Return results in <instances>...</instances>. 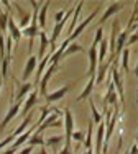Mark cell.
Wrapping results in <instances>:
<instances>
[{
	"mask_svg": "<svg viewBox=\"0 0 138 154\" xmlns=\"http://www.w3.org/2000/svg\"><path fill=\"white\" fill-rule=\"evenodd\" d=\"M108 74H110L112 84H114V87H115V92L118 95V102H120V105L123 107V103H125V94H123V77L120 74V71H118V59H115L110 64Z\"/></svg>",
	"mask_w": 138,
	"mask_h": 154,
	"instance_id": "6da1fadb",
	"label": "cell"
},
{
	"mask_svg": "<svg viewBox=\"0 0 138 154\" xmlns=\"http://www.w3.org/2000/svg\"><path fill=\"white\" fill-rule=\"evenodd\" d=\"M63 113H64V130H66V134H64V148L71 149L72 133H74V118H72V113L69 108H64Z\"/></svg>",
	"mask_w": 138,
	"mask_h": 154,
	"instance_id": "7a4b0ae2",
	"label": "cell"
},
{
	"mask_svg": "<svg viewBox=\"0 0 138 154\" xmlns=\"http://www.w3.org/2000/svg\"><path fill=\"white\" fill-rule=\"evenodd\" d=\"M59 69V64H49V67H48V71H45V74L41 75V79H39V84H38V92L45 97L46 94H48V84H49V80H51V77L53 74Z\"/></svg>",
	"mask_w": 138,
	"mask_h": 154,
	"instance_id": "3957f363",
	"label": "cell"
},
{
	"mask_svg": "<svg viewBox=\"0 0 138 154\" xmlns=\"http://www.w3.org/2000/svg\"><path fill=\"white\" fill-rule=\"evenodd\" d=\"M99 10H100V7H97V8L94 10V12L90 13L89 17H87V18H84V20H82V23H77V26L74 28V31H72L71 35L67 36V39H69V41H71V43H74V39L77 38V36H81V33L84 31L86 28H87V26H89V25H90V21H92L94 18L97 17V13H99Z\"/></svg>",
	"mask_w": 138,
	"mask_h": 154,
	"instance_id": "277c9868",
	"label": "cell"
},
{
	"mask_svg": "<svg viewBox=\"0 0 138 154\" xmlns=\"http://www.w3.org/2000/svg\"><path fill=\"white\" fill-rule=\"evenodd\" d=\"M13 80L18 84V90H17V94H13L12 102H23L25 98L28 97V94H30L31 90L35 89V84H31V82H23V84H20V82L15 79V77H13Z\"/></svg>",
	"mask_w": 138,
	"mask_h": 154,
	"instance_id": "5b68a950",
	"label": "cell"
},
{
	"mask_svg": "<svg viewBox=\"0 0 138 154\" xmlns=\"http://www.w3.org/2000/svg\"><path fill=\"white\" fill-rule=\"evenodd\" d=\"M21 103L23 102H10V107H8V112H7L5 118L2 120V123H0V131H3L7 128V125L12 122L13 118L20 113V108H21Z\"/></svg>",
	"mask_w": 138,
	"mask_h": 154,
	"instance_id": "8992f818",
	"label": "cell"
},
{
	"mask_svg": "<svg viewBox=\"0 0 138 154\" xmlns=\"http://www.w3.org/2000/svg\"><path fill=\"white\" fill-rule=\"evenodd\" d=\"M38 100H39V92H38V87H35V89L31 90L30 94H28V97H27V100H25L23 108H21V112H20V113L27 116L28 113L31 112V108H33L36 103H38Z\"/></svg>",
	"mask_w": 138,
	"mask_h": 154,
	"instance_id": "52a82bcc",
	"label": "cell"
},
{
	"mask_svg": "<svg viewBox=\"0 0 138 154\" xmlns=\"http://www.w3.org/2000/svg\"><path fill=\"white\" fill-rule=\"evenodd\" d=\"M123 7H125V2H114V3H110V5L107 7V10L104 12V15L100 17V20H99V26H102V25L108 20V18H112L114 15H117V13L123 8Z\"/></svg>",
	"mask_w": 138,
	"mask_h": 154,
	"instance_id": "ba28073f",
	"label": "cell"
},
{
	"mask_svg": "<svg viewBox=\"0 0 138 154\" xmlns=\"http://www.w3.org/2000/svg\"><path fill=\"white\" fill-rule=\"evenodd\" d=\"M69 89H71V85H69V84H66V85H63L61 89L54 90V92H51V94H46V95H45L46 105L49 107L51 103H54V102H58V100H61V98H64V97H66V94L69 92Z\"/></svg>",
	"mask_w": 138,
	"mask_h": 154,
	"instance_id": "9c48e42d",
	"label": "cell"
},
{
	"mask_svg": "<svg viewBox=\"0 0 138 154\" xmlns=\"http://www.w3.org/2000/svg\"><path fill=\"white\" fill-rule=\"evenodd\" d=\"M87 57H89V69H87L86 77H92V75H96L97 66H99V62H97V48H89Z\"/></svg>",
	"mask_w": 138,
	"mask_h": 154,
	"instance_id": "30bf717a",
	"label": "cell"
},
{
	"mask_svg": "<svg viewBox=\"0 0 138 154\" xmlns=\"http://www.w3.org/2000/svg\"><path fill=\"white\" fill-rule=\"evenodd\" d=\"M7 30H8V35H10V38H12V41L15 43V45H20V41H21V30L18 28V25L15 23V20H13L12 17H8Z\"/></svg>",
	"mask_w": 138,
	"mask_h": 154,
	"instance_id": "8fae6325",
	"label": "cell"
},
{
	"mask_svg": "<svg viewBox=\"0 0 138 154\" xmlns=\"http://www.w3.org/2000/svg\"><path fill=\"white\" fill-rule=\"evenodd\" d=\"M61 113H63V112H61L59 108H53V113H51V115H49L48 118L45 120V122H43V125H39V126L36 128V133L41 134V131H45V130H48V128H51V125L56 122V120H59Z\"/></svg>",
	"mask_w": 138,
	"mask_h": 154,
	"instance_id": "7c38bea8",
	"label": "cell"
},
{
	"mask_svg": "<svg viewBox=\"0 0 138 154\" xmlns=\"http://www.w3.org/2000/svg\"><path fill=\"white\" fill-rule=\"evenodd\" d=\"M35 130H36V126H35V125H31V126L28 128V130L25 131L23 134H20L18 138H15V141L12 143V146H10V148H12V149H20V148H21V144H25V143H27L28 139H30V136L33 134V131H35Z\"/></svg>",
	"mask_w": 138,
	"mask_h": 154,
	"instance_id": "4fadbf2b",
	"label": "cell"
},
{
	"mask_svg": "<svg viewBox=\"0 0 138 154\" xmlns=\"http://www.w3.org/2000/svg\"><path fill=\"white\" fill-rule=\"evenodd\" d=\"M36 66H38V57H36V56H30V57H28V61H27V64H25L23 75H21L23 82H27L28 77H30V75L36 71Z\"/></svg>",
	"mask_w": 138,
	"mask_h": 154,
	"instance_id": "5bb4252c",
	"label": "cell"
},
{
	"mask_svg": "<svg viewBox=\"0 0 138 154\" xmlns=\"http://www.w3.org/2000/svg\"><path fill=\"white\" fill-rule=\"evenodd\" d=\"M104 136H105V122H102L99 125V128H97V133H96V149H94V152H96V154H102Z\"/></svg>",
	"mask_w": 138,
	"mask_h": 154,
	"instance_id": "9a60e30c",
	"label": "cell"
},
{
	"mask_svg": "<svg viewBox=\"0 0 138 154\" xmlns=\"http://www.w3.org/2000/svg\"><path fill=\"white\" fill-rule=\"evenodd\" d=\"M38 33H39L38 25H30L28 28L21 30V36H27L28 41H30V45H28V51H31V48H33V39H35V36H38Z\"/></svg>",
	"mask_w": 138,
	"mask_h": 154,
	"instance_id": "2e32d148",
	"label": "cell"
},
{
	"mask_svg": "<svg viewBox=\"0 0 138 154\" xmlns=\"http://www.w3.org/2000/svg\"><path fill=\"white\" fill-rule=\"evenodd\" d=\"M49 0L41 3L39 7V13H38V28H45L46 26V17H48V8H49Z\"/></svg>",
	"mask_w": 138,
	"mask_h": 154,
	"instance_id": "e0dca14e",
	"label": "cell"
},
{
	"mask_svg": "<svg viewBox=\"0 0 138 154\" xmlns=\"http://www.w3.org/2000/svg\"><path fill=\"white\" fill-rule=\"evenodd\" d=\"M31 120H33V116H31V113H28V115L25 116V120H23V122H21L20 125H18V126H17V130L13 131L12 134H13V136H15V138H18V136H20V134H23L25 131L28 130V126H30V125H31Z\"/></svg>",
	"mask_w": 138,
	"mask_h": 154,
	"instance_id": "ac0fdd59",
	"label": "cell"
},
{
	"mask_svg": "<svg viewBox=\"0 0 138 154\" xmlns=\"http://www.w3.org/2000/svg\"><path fill=\"white\" fill-rule=\"evenodd\" d=\"M38 36H39V54L38 56L43 59V57L46 56V49H48V46H49V39H48L46 31H39Z\"/></svg>",
	"mask_w": 138,
	"mask_h": 154,
	"instance_id": "d6986e66",
	"label": "cell"
},
{
	"mask_svg": "<svg viewBox=\"0 0 138 154\" xmlns=\"http://www.w3.org/2000/svg\"><path fill=\"white\" fill-rule=\"evenodd\" d=\"M94 87H96V75L89 77V84L84 87V90H82L81 95L77 97V102H82V100H86V98H89V95H90V92H92Z\"/></svg>",
	"mask_w": 138,
	"mask_h": 154,
	"instance_id": "ffe728a7",
	"label": "cell"
},
{
	"mask_svg": "<svg viewBox=\"0 0 138 154\" xmlns=\"http://www.w3.org/2000/svg\"><path fill=\"white\" fill-rule=\"evenodd\" d=\"M76 53H84V48H82L79 43H71L66 49H64V53H63V56H61V59H64V57H69V56H72V54H76Z\"/></svg>",
	"mask_w": 138,
	"mask_h": 154,
	"instance_id": "44dd1931",
	"label": "cell"
},
{
	"mask_svg": "<svg viewBox=\"0 0 138 154\" xmlns=\"http://www.w3.org/2000/svg\"><path fill=\"white\" fill-rule=\"evenodd\" d=\"M107 53H108V41L107 39H102V41H100V49L97 51V62H99V64L105 62Z\"/></svg>",
	"mask_w": 138,
	"mask_h": 154,
	"instance_id": "7402d4cb",
	"label": "cell"
},
{
	"mask_svg": "<svg viewBox=\"0 0 138 154\" xmlns=\"http://www.w3.org/2000/svg\"><path fill=\"white\" fill-rule=\"evenodd\" d=\"M89 105H90V112H92V122H94V125H100L104 122V116H102V113L97 110V107H96V102L90 98L89 100Z\"/></svg>",
	"mask_w": 138,
	"mask_h": 154,
	"instance_id": "603a6c76",
	"label": "cell"
},
{
	"mask_svg": "<svg viewBox=\"0 0 138 154\" xmlns=\"http://www.w3.org/2000/svg\"><path fill=\"white\" fill-rule=\"evenodd\" d=\"M82 5H84V2H77V3H76V12H74V17H72V20H71V26H69V30H67L69 35H71V33L74 31V28L77 26V20H79V13H81Z\"/></svg>",
	"mask_w": 138,
	"mask_h": 154,
	"instance_id": "cb8c5ba5",
	"label": "cell"
},
{
	"mask_svg": "<svg viewBox=\"0 0 138 154\" xmlns=\"http://www.w3.org/2000/svg\"><path fill=\"white\" fill-rule=\"evenodd\" d=\"M120 61H122V69H123V72H127L128 74L130 72V66H128V62H130V49L128 48H125V49L120 53Z\"/></svg>",
	"mask_w": 138,
	"mask_h": 154,
	"instance_id": "d4e9b609",
	"label": "cell"
},
{
	"mask_svg": "<svg viewBox=\"0 0 138 154\" xmlns=\"http://www.w3.org/2000/svg\"><path fill=\"white\" fill-rule=\"evenodd\" d=\"M63 143H64V136H51L45 139V146H48L51 149H58V146L63 144Z\"/></svg>",
	"mask_w": 138,
	"mask_h": 154,
	"instance_id": "484cf974",
	"label": "cell"
},
{
	"mask_svg": "<svg viewBox=\"0 0 138 154\" xmlns=\"http://www.w3.org/2000/svg\"><path fill=\"white\" fill-rule=\"evenodd\" d=\"M39 112H41V115H39V118H38V122L35 123V126L38 128L39 125H43V122H45L46 118H48L49 115H51V112H53V108H49L48 105H45V107H41L39 108Z\"/></svg>",
	"mask_w": 138,
	"mask_h": 154,
	"instance_id": "4316f807",
	"label": "cell"
},
{
	"mask_svg": "<svg viewBox=\"0 0 138 154\" xmlns=\"http://www.w3.org/2000/svg\"><path fill=\"white\" fill-rule=\"evenodd\" d=\"M28 146H45V138L41 136V134H38V133H35V134H31L30 139H28Z\"/></svg>",
	"mask_w": 138,
	"mask_h": 154,
	"instance_id": "83f0119b",
	"label": "cell"
},
{
	"mask_svg": "<svg viewBox=\"0 0 138 154\" xmlns=\"http://www.w3.org/2000/svg\"><path fill=\"white\" fill-rule=\"evenodd\" d=\"M8 12H2L0 10V30H2V33L7 31V25H8Z\"/></svg>",
	"mask_w": 138,
	"mask_h": 154,
	"instance_id": "f1b7e54d",
	"label": "cell"
},
{
	"mask_svg": "<svg viewBox=\"0 0 138 154\" xmlns=\"http://www.w3.org/2000/svg\"><path fill=\"white\" fill-rule=\"evenodd\" d=\"M102 39H104V28H102V26H97V30H96V38H94L92 46H90V48H97V45H99Z\"/></svg>",
	"mask_w": 138,
	"mask_h": 154,
	"instance_id": "f546056e",
	"label": "cell"
},
{
	"mask_svg": "<svg viewBox=\"0 0 138 154\" xmlns=\"http://www.w3.org/2000/svg\"><path fill=\"white\" fill-rule=\"evenodd\" d=\"M15 141V136L13 134H10V136H7L3 141H0V149H3V148H7V146H12V143Z\"/></svg>",
	"mask_w": 138,
	"mask_h": 154,
	"instance_id": "4dcf8cb0",
	"label": "cell"
},
{
	"mask_svg": "<svg viewBox=\"0 0 138 154\" xmlns=\"http://www.w3.org/2000/svg\"><path fill=\"white\" fill-rule=\"evenodd\" d=\"M5 57V35H0V61Z\"/></svg>",
	"mask_w": 138,
	"mask_h": 154,
	"instance_id": "1f68e13d",
	"label": "cell"
},
{
	"mask_svg": "<svg viewBox=\"0 0 138 154\" xmlns=\"http://www.w3.org/2000/svg\"><path fill=\"white\" fill-rule=\"evenodd\" d=\"M72 138H74V141H84L86 139V134H84V131H74L72 133Z\"/></svg>",
	"mask_w": 138,
	"mask_h": 154,
	"instance_id": "d6a6232c",
	"label": "cell"
},
{
	"mask_svg": "<svg viewBox=\"0 0 138 154\" xmlns=\"http://www.w3.org/2000/svg\"><path fill=\"white\" fill-rule=\"evenodd\" d=\"M64 15H66V10H59V12H56V15H54V21L59 23V21L64 18Z\"/></svg>",
	"mask_w": 138,
	"mask_h": 154,
	"instance_id": "836d02e7",
	"label": "cell"
},
{
	"mask_svg": "<svg viewBox=\"0 0 138 154\" xmlns=\"http://www.w3.org/2000/svg\"><path fill=\"white\" fill-rule=\"evenodd\" d=\"M33 146H27V148H21V151L20 152H17V154H31L33 152Z\"/></svg>",
	"mask_w": 138,
	"mask_h": 154,
	"instance_id": "e575fe53",
	"label": "cell"
},
{
	"mask_svg": "<svg viewBox=\"0 0 138 154\" xmlns=\"http://www.w3.org/2000/svg\"><path fill=\"white\" fill-rule=\"evenodd\" d=\"M128 154H138V146H136V144H133L132 148H130V151H128Z\"/></svg>",
	"mask_w": 138,
	"mask_h": 154,
	"instance_id": "d590c367",
	"label": "cell"
},
{
	"mask_svg": "<svg viewBox=\"0 0 138 154\" xmlns=\"http://www.w3.org/2000/svg\"><path fill=\"white\" fill-rule=\"evenodd\" d=\"M61 126H63V122H61V120H56V122L51 125V128H61Z\"/></svg>",
	"mask_w": 138,
	"mask_h": 154,
	"instance_id": "8d00e7d4",
	"label": "cell"
},
{
	"mask_svg": "<svg viewBox=\"0 0 138 154\" xmlns=\"http://www.w3.org/2000/svg\"><path fill=\"white\" fill-rule=\"evenodd\" d=\"M58 154H72V151H71L69 148H63V149H61V151L58 152Z\"/></svg>",
	"mask_w": 138,
	"mask_h": 154,
	"instance_id": "74e56055",
	"label": "cell"
},
{
	"mask_svg": "<svg viewBox=\"0 0 138 154\" xmlns=\"http://www.w3.org/2000/svg\"><path fill=\"white\" fill-rule=\"evenodd\" d=\"M15 151H17V149H12V148H8L7 151H3L2 154H15Z\"/></svg>",
	"mask_w": 138,
	"mask_h": 154,
	"instance_id": "f35d334b",
	"label": "cell"
},
{
	"mask_svg": "<svg viewBox=\"0 0 138 154\" xmlns=\"http://www.w3.org/2000/svg\"><path fill=\"white\" fill-rule=\"evenodd\" d=\"M84 154H94V149H87V151Z\"/></svg>",
	"mask_w": 138,
	"mask_h": 154,
	"instance_id": "ab89813d",
	"label": "cell"
},
{
	"mask_svg": "<svg viewBox=\"0 0 138 154\" xmlns=\"http://www.w3.org/2000/svg\"><path fill=\"white\" fill-rule=\"evenodd\" d=\"M133 72H135V75L138 77V62H136V67H135V71H133Z\"/></svg>",
	"mask_w": 138,
	"mask_h": 154,
	"instance_id": "60d3db41",
	"label": "cell"
},
{
	"mask_svg": "<svg viewBox=\"0 0 138 154\" xmlns=\"http://www.w3.org/2000/svg\"><path fill=\"white\" fill-rule=\"evenodd\" d=\"M38 154H48V152H46V149H39Z\"/></svg>",
	"mask_w": 138,
	"mask_h": 154,
	"instance_id": "b9f144b4",
	"label": "cell"
},
{
	"mask_svg": "<svg viewBox=\"0 0 138 154\" xmlns=\"http://www.w3.org/2000/svg\"><path fill=\"white\" fill-rule=\"evenodd\" d=\"M2 85H3V79L0 77V90H2Z\"/></svg>",
	"mask_w": 138,
	"mask_h": 154,
	"instance_id": "7bdbcfd3",
	"label": "cell"
},
{
	"mask_svg": "<svg viewBox=\"0 0 138 154\" xmlns=\"http://www.w3.org/2000/svg\"><path fill=\"white\" fill-rule=\"evenodd\" d=\"M133 33H135V35L138 36V26H136V30H135V31H133Z\"/></svg>",
	"mask_w": 138,
	"mask_h": 154,
	"instance_id": "ee69618b",
	"label": "cell"
},
{
	"mask_svg": "<svg viewBox=\"0 0 138 154\" xmlns=\"http://www.w3.org/2000/svg\"><path fill=\"white\" fill-rule=\"evenodd\" d=\"M135 144H136V146H138V136H136V141H135Z\"/></svg>",
	"mask_w": 138,
	"mask_h": 154,
	"instance_id": "f6af8a7d",
	"label": "cell"
},
{
	"mask_svg": "<svg viewBox=\"0 0 138 154\" xmlns=\"http://www.w3.org/2000/svg\"><path fill=\"white\" fill-rule=\"evenodd\" d=\"M123 154H128V151H127V152H123Z\"/></svg>",
	"mask_w": 138,
	"mask_h": 154,
	"instance_id": "bcb514c9",
	"label": "cell"
}]
</instances>
